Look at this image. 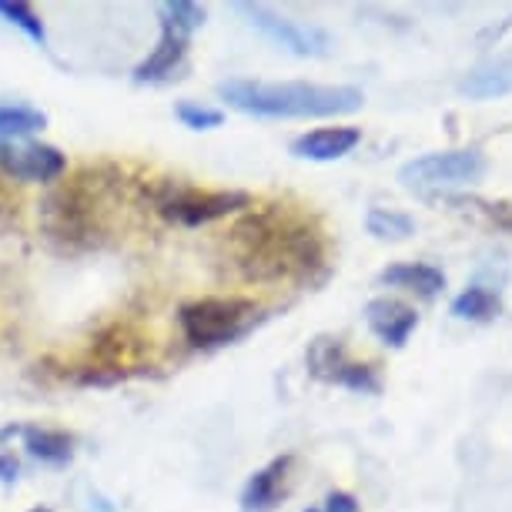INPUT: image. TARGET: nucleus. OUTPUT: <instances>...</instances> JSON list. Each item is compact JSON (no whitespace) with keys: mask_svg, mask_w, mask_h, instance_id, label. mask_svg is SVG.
<instances>
[{"mask_svg":"<svg viewBox=\"0 0 512 512\" xmlns=\"http://www.w3.org/2000/svg\"><path fill=\"white\" fill-rule=\"evenodd\" d=\"M225 262L251 285L312 282L325 268L328 238L302 205H251L221 238Z\"/></svg>","mask_w":512,"mask_h":512,"instance_id":"f257e3e1","label":"nucleus"},{"mask_svg":"<svg viewBox=\"0 0 512 512\" xmlns=\"http://www.w3.org/2000/svg\"><path fill=\"white\" fill-rule=\"evenodd\" d=\"M131 181L118 164H81L47 191L41 205V228L57 251H91L111 238L114 218Z\"/></svg>","mask_w":512,"mask_h":512,"instance_id":"f03ea898","label":"nucleus"},{"mask_svg":"<svg viewBox=\"0 0 512 512\" xmlns=\"http://www.w3.org/2000/svg\"><path fill=\"white\" fill-rule=\"evenodd\" d=\"M218 98L251 118H338L365 104V94L349 84L251 81V77L218 84Z\"/></svg>","mask_w":512,"mask_h":512,"instance_id":"7ed1b4c3","label":"nucleus"},{"mask_svg":"<svg viewBox=\"0 0 512 512\" xmlns=\"http://www.w3.org/2000/svg\"><path fill=\"white\" fill-rule=\"evenodd\" d=\"M151 335H144L131 322H111L88 342L84 355L71 365H64V379L77 385H114L131 375H144L154 359Z\"/></svg>","mask_w":512,"mask_h":512,"instance_id":"20e7f679","label":"nucleus"},{"mask_svg":"<svg viewBox=\"0 0 512 512\" xmlns=\"http://www.w3.org/2000/svg\"><path fill=\"white\" fill-rule=\"evenodd\" d=\"M144 201L168 221L181 228H201L211 221L245 215L255 205L248 191L238 188H198V185H178V181H144Z\"/></svg>","mask_w":512,"mask_h":512,"instance_id":"39448f33","label":"nucleus"},{"mask_svg":"<svg viewBox=\"0 0 512 512\" xmlns=\"http://www.w3.org/2000/svg\"><path fill=\"white\" fill-rule=\"evenodd\" d=\"M262 318V305L248 295H205L181 305L178 325L195 349H221L238 342Z\"/></svg>","mask_w":512,"mask_h":512,"instance_id":"423d86ee","label":"nucleus"},{"mask_svg":"<svg viewBox=\"0 0 512 512\" xmlns=\"http://www.w3.org/2000/svg\"><path fill=\"white\" fill-rule=\"evenodd\" d=\"M486 175V154L476 148H449V151H429L422 158L405 161L399 168V181L409 191H439L472 185Z\"/></svg>","mask_w":512,"mask_h":512,"instance_id":"0eeeda50","label":"nucleus"},{"mask_svg":"<svg viewBox=\"0 0 512 512\" xmlns=\"http://www.w3.org/2000/svg\"><path fill=\"white\" fill-rule=\"evenodd\" d=\"M235 11L245 17L248 27H255V31L268 37L275 47H282V51L295 57H325L332 51V37L315 24L295 21V17L278 14L265 4H238Z\"/></svg>","mask_w":512,"mask_h":512,"instance_id":"6e6552de","label":"nucleus"},{"mask_svg":"<svg viewBox=\"0 0 512 512\" xmlns=\"http://www.w3.org/2000/svg\"><path fill=\"white\" fill-rule=\"evenodd\" d=\"M305 362H308V372H312L318 382L342 385V389H352V392H379L382 389L379 369L369 362H355L338 338L318 335L315 342L308 345Z\"/></svg>","mask_w":512,"mask_h":512,"instance_id":"1a4fd4ad","label":"nucleus"},{"mask_svg":"<svg viewBox=\"0 0 512 512\" xmlns=\"http://www.w3.org/2000/svg\"><path fill=\"white\" fill-rule=\"evenodd\" d=\"M0 175L27 185H54L67 175V158L54 144L0 141Z\"/></svg>","mask_w":512,"mask_h":512,"instance_id":"9d476101","label":"nucleus"},{"mask_svg":"<svg viewBox=\"0 0 512 512\" xmlns=\"http://www.w3.org/2000/svg\"><path fill=\"white\" fill-rule=\"evenodd\" d=\"M188 44H191V34L161 21V37H158V44H154V51L134 67V74H131L134 84H164V81H171V77H178V71L188 61Z\"/></svg>","mask_w":512,"mask_h":512,"instance_id":"9b49d317","label":"nucleus"},{"mask_svg":"<svg viewBox=\"0 0 512 512\" xmlns=\"http://www.w3.org/2000/svg\"><path fill=\"white\" fill-rule=\"evenodd\" d=\"M295 456H278L258 472H251L245 489H241V512H272L285 499L288 479H292Z\"/></svg>","mask_w":512,"mask_h":512,"instance_id":"f8f14e48","label":"nucleus"},{"mask_svg":"<svg viewBox=\"0 0 512 512\" xmlns=\"http://www.w3.org/2000/svg\"><path fill=\"white\" fill-rule=\"evenodd\" d=\"M365 322H369L372 335L379 338V342H385L389 349H402L415 328H419V312H415L412 305L399 302V298L382 295L365 305Z\"/></svg>","mask_w":512,"mask_h":512,"instance_id":"ddd939ff","label":"nucleus"},{"mask_svg":"<svg viewBox=\"0 0 512 512\" xmlns=\"http://www.w3.org/2000/svg\"><path fill=\"white\" fill-rule=\"evenodd\" d=\"M4 436H21L27 456L44 462V466H67L74 459V432L51 429V425H11V429L0 432V439Z\"/></svg>","mask_w":512,"mask_h":512,"instance_id":"4468645a","label":"nucleus"},{"mask_svg":"<svg viewBox=\"0 0 512 512\" xmlns=\"http://www.w3.org/2000/svg\"><path fill=\"white\" fill-rule=\"evenodd\" d=\"M459 91L469 94L472 101H489V98H502V94H512V47L472 67L459 81Z\"/></svg>","mask_w":512,"mask_h":512,"instance_id":"2eb2a0df","label":"nucleus"},{"mask_svg":"<svg viewBox=\"0 0 512 512\" xmlns=\"http://www.w3.org/2000/svg\"><path fill=\"white\" fill-rule=\"evenodd\" d=\"M362 131L352 124H335V128H315L292 141V154L305 161H335L352 148H359Z\"/></svg>","mask_w":512,"mask_h":512,"instance_id":"dca6fc26","label":"nucleus"},{"mask_svg":"<svg viewBox=\"0 0 512 512\" xmlns=\"http://www.w3.org/2000/svg\"><path fill=\"white\" fill-rule=\"evenodd\" d=\"M379 285L389 288H405V292H415L419 298H436L442 288H446V275L436 265H425V262H399L389 265L379 275Z\"/></svg>","mask_w":512,"mask_h":512,"instance_id":"f3484780","label":"nucleus"},{"mask_svg":"<svg viewBox=\"0 0 512 512\" xmlns=\"http://www.w3.org/2000/svg\"><path fill=\"white\" fill-rule=\"evenodd\" d=\"M47 128V114L31 104L4 101L0 104V141H27L31 134Z\"/></svg>","mask_w":512,"mask_h":512,"instance_id":"a211bd4d","label":"nucleus"},{"mask_svg":"<svg viewBox=\"0 0 512 512\" xmlns=\"http://www.w3.org/2000/svg\"><path fill=\"white\" fill-rule=\"evenodd\" d=\"M499 312H502L499 295L482 285H472L452 298V315L462 318V322H492Z\"/></svg>","mask_w":512,"mask_h":512,"instance_id":"6ab92c4d","label":"nucleus"},{"mask_svg":"<svg viewBox=\"0 0 512 512\" xmlns=\"http://www.w3.org/2000/svg\"><path fill=\"white\" fill-rule=\"evenodd\" d=\"M365 228L379 241H405L409 235H415V221L395 208H372L365 215Z\"/></svg>","mask_w":512,"mask_h":512,"instance_id":"aec40b11","label":"nucleus"},{"mask_svg":"<svg viewBox=\"0 0 512 512\" xmlns=\"http://www.w3.org/2000/svg\"><path fill=\"white\" fill-rule=\"evenodd\" d=\"M0 17H4L7 24H14L17 31H24L34 44H41V47L47 44V27L31 4H24V0H0Z\"/></svg>","mask_w":512,"mask_h":512,"instance_id":"412c9836","label":"nucleus"},{"mask_svg":"<svg viewBox=\"0 0 512 512\" xmlns=\"http://www.w3.org/2000/svg\"><path fill=\"white\" fill-rule=\"evenodd\" d=\"M158 14H161V21L164 24H171V27H178V31H185V34H195L201 24L208 21V11L201 4H191V0H168V4H161L158 7Z\"/></svg>","mask_w":512,"mask_h":512,"instance_id":"4be33fe9","label":"nucleus"},{"mask_svg":"<svg viewBox=\"0 0 512 512\" xmlns=\"http://www.w3.org/2000/svg\"><path fill=\"white\" fill-rule=\"evenodd\" d=\"M175 118L191 131H215L225 124V111L208 108V104H198V101H181L175 104Z\"/></svg>","mask_w":512,"mask_h":512,"instance_id":"5701e85b","label":"nucleus"},{"mask_svg":"<svg viewBox=\"0 0 512 512\" xmlns=\"http://www.w3.org/2000/svg\"><path fill=\"white\" fill-rule=\"evenodd\" d=\"M469 205H476V211L489 225H496L499 231L512 235V201L509 198H469Z\"/></svg>","mask_w":512,"mask_h":512,"instance_id":"b1692460","label":"nucleus"},{"mask_svg":"<svg viewBox=\"0 0 512 512\" xmlns=\"http://www.w3.org/2000/svg\"><path fill=\"white\" fill-rule=\"evenodd\" d=\"M17 218H21V195L11 178L0 175V225H11Z\"/></svg>","mask_w":512,"mask_h":512,"instance_id":"393cba45","label":"nucleus"},{"mask_svg":"<svg viewBox=\"0 0 512 512\" xmlns=\"http://www.w3.org/2000/svg\"><path fill=\"white\" fill-rule=\"evenodd\" d=\"M305 512H359V499H355L352 492H342V489H335V492H328L322 506H315V509H305Z\"/></svg>","mask_w":512,"mask_h":512,"instance_id":"a878e982","label":"nucleus"},{"mask_svg":"<svg viewBox=\"0 0 512 512\" xmlns=\"http://www.w3.org/2000/svg\"><path fill=\"white\" fill-rule=\"evenodd\" d=\"M17 472H21V466H17L14 452H0V482H4V486H14Z\"/></svg>","mask_w":512,"mask_h":512,"instance_id":"bb28decb","label":"nucleus"},{"mask_svg":"<svg viewBox=\"0 0 512 512\" xmlns=\"http://www.w3.org/2000/svg\"><path fill=\"white\" fill-rule=\"evenodd\" d=\"M27 512H54V509H47V506H34V509H27Z\"/></svg>","mask_w":512,"mask_h":512,"instance_id":"cd10ccee","label":"nucleus"}]
</instances>
